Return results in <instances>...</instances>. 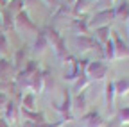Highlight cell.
Returning <instances> with one entry per match:
<instances>
[{
	"label": "cell",
	"instance_id": "7a4b0ae2",
	"mask_svg": "<svg viewBox=\"0 0 129 127\" xmlns=\"http://www.w3.org/2000/svg\"><path fill=\"white\" fill-rule=\"evenodd\" d=\"M16 120V107L13 102H7L6 104V122L7 123H13Z\"/></svg>",
	"mask_w": 129,
	"mask_h": 127
},
{
	"label": "cell",
	"instance_id": "3957f363",
	"mask_svg": "<svg viewBox=\"0 0 129 127\" xmlns=\"http://www.w3.org/2000/svg\"><path fill=\"white\" fill-rule=\"evenodd\" d=\"M84 120L90 123V127H101V125H102V120H101V116L97 115V113H91V115H88Z\"/></svg>",
	"mask_w": 129,
	"mask_h": 127
},
{
	"label": "cell",
	"instance_id": "52a82bcc",
	"mask_svg": "<svg viewBox=\"0 0 129 127\" xmlns=\"http://www.w3.org/2000/svg\"><path fill=\"white\" fill-rule=\"evenodd\" d=\"M117 88V93H127V90H129V81H118L117 84H113Z\"/></svg>",
	"mask_w": 129,
	"mask_h": 127
},
{
	"label": "cell",
	"instance_id": "30bf717a",
	"mask_svg": "<svg viewBox=\"0 0 129 127\" xmlns=\"http://www.w3.org/2000/svg\"><path fill=\"white\" fill-rule=\"evenodd\" d=\"M120 118H122L124 123H129V107H124L120 111Z\"/></svg>",
	"mask_w": 129,
	"mask_h": 127
},
{
	"label": "cell",
	"instance_id": "6da1fadb",
	"mask_svg": "<svg viewBox=\"0 0 129 127\" xmlns=\"http://www.w3.org/2000/svg\"><path fill=\"white\" fill-rule=\"evenodd\" d=\"M88 73L95 79H102V75L106 73V66L102 65L101 61H93L91 65L88 66Z\"/></svg>",
	"mask_w": 129,
	"mask_h": 127
},
{
	"label": "cell",
	"instance_id": "277c9868",
	"mask_svg": "<svg viewBox=\"0 0 129 127\" xmlns=\"http://www.w3.org/2000/svg\"><path fill=\"white\" fill-rule=\"evenodd\" d=\"M23 109H27V111L34 109V93H27L23 97Z\"/></svg>",
	"mask_w": 129,
	"mask_h": 127
},
{
	"label": "cell",
	"instance_id": "8fae6325",
	"mask_svg": "<svg viewBox=\"0 0 129 127\" xmlns=\"http://www.w3.org/2000/svg\"><path fill=\"white\" fill-rule=\"evenodd\" d=\"M6 104H7V95L0 91V107H6Z\"/></svg>",
	"mask_w": 129,
	"mask_h": 127
},
{
	"label": "cell",
	"instance_id": "8992f818",
	"mask_svg": "<svg viewBox=\"0 0 129 127\" xmlns=\"http://www.w3.org/2000/svg\"><path fill=\"white\" fill-rule=\"evenodd\" d=\"M11 70V65H9V61L6 59H0V77H6Z\"/></svg>",
	"mask_w": 129,
	"mask_h": 127
},
{
	"label": "cell",
	"instance_id": "4fadbf2b",
	"mask_svg": "<svg viewBox=\"0 0 129 127\" xmlns=\"http://www.w3.org/2000/svg\"><path fill=\"white\" fill-rule=\"evenodd\" d=\"M124 127H129V123H124Z\"/></svg>",
	"mask_w": 129,
	"mask_h": 127
},
{
	"label": "cell",
	"instance_id": "5b68a950",
	"mask_svg": "<svg viewBox=\"0 0 129 127\" xmlns=\"http://www.w3.org/2000/svg\"><path fill=\"white\" fill-rule=\"evenodd\" d=\"M115 43H117V56L118 57H124V56H127V49H125V47L122 45V41H120V38L118 36H115Z\"/></svg>",
	"mask_w": 129,
	"mask_h": 127
},
{
	"label": "cell",
	"instance_id": "9c48e42d",
	"mask_svg": "<svg viewBox=\"0 0 129 127\" xmlns=\"http://www.w3.org/2000/svg\"><path fill=\"white\" fill-rule=\"evenodd\" d=\"M6 50H7V39H6V36L0 32V54H6Z\"/></svg>",
	"mask_w": 129,
	"mask_h": 127
},
{
	"label": "cell",
	"instance_id": "ba28073f",
	"mask_svg": "<svg viewBox=\"0 0 129 127\" xmlns=\"http://www.w3.org/2000/svg\"><path fill=\"white\" fill-rule=\"evenodd\" d=\"M106 91H108V95H106V100H108V107H111V104H113V91H115V86H113L111 82L106 86Z\"/></svg>",
	"mask_w": 129,
	"mask_h": 127
},
{
	"label": "cell",
	"instance_id": "7c38bea8",
	"mask_svg": "<svg viewBox=\"0 0 129 127\" xmlns=\"http://www.w3.org/2000/svg\"><path fill=\"white\" fill-rule=\"evenodd\" d=\"M0 127H11V125H9L6 120H2V118H0Z\"/></svg>",
	"mask_w": 129,
	"mask_h": 127
}]
</instances>
